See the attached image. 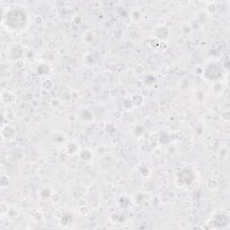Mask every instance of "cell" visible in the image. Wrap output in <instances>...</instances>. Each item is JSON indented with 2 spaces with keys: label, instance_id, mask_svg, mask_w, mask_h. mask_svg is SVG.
I'll return each mask as SVG.
<instances>
[{
  "label": "cell",
  "instance_id": "6da1fadb",
  "mask_svg": "<svg viewBox=\"0 0 230 230\" xmlns=\"http://www.w3.org/2000/svg\"><path fill=\"white\" fill-rule=\"evenodd\" d=\"M29 16L28 13L21 7L11 8L3 15L2 23L3 25L14 32H20L24 30L29 23Z\"/></svg>",
  "mask_w": 230,
  "mask_h": 230
},
{
  "label": "cell",
  "instance_id": "7a4b0ae2",
  "mask_svg": "<svg viewBox=\"0 0 230 230\" xmlns=\"http://www.w3.org/2000/svg\"><path fill=\"white\" fill-rule=\"evenodd\" d=\"M195 179V175L191 169L189 168H183L178 172L177 175V181L179 184L183 186H189L192 183V182Z\"/></svg>",
  "mask_w": 230,
  "mask_h": 230
},
{
  "label": "cell",
  "instance_id": "3957f363",
  "mask_svg": "<svg viewBox=\"0 0 230 230\" xmlns=\"http://www.w3.org/2000/svg\"><path fill=\"white\" fill-rule=\"evenodd\" d=\"M10 58L18 59L23 54V49L19 45H14L10 48Z\"/></svg>",
  "mask_w": 230,
  "mask_h": 230
},
{
  "label": "cell",
  "instance_id": "277c9868",
  "mask_svg": "<svg viewBox=\"0 0 230 230\" xmlns=\"http://www.w3.org/2000/svg\"><path fill=\"white\" fill-rule=\"evenodd\" d=\"M218 70H220L219 67L217 64H212L211 66H210V68H207L205 73L208 76V77L211 78V80H215L217 78L216 76H215V71H218Z\"/></svg>",
  "mask_w": 230,
  "mask_h": 230
},
{
  "label": "cell",
  "instance_id": "5b68a950",
  "mask_svg": "<svg viewBox=\"0 0 230 230\" xmlns=\"http://www.w3.org/2000/svg\"><path fill=\"white\" fill-rule=\"evenodd\" d=\"M7 128H8V131H6L5 126L3 127V129L6 131V133H2V136H3V138H6V139L8 138L9 139V138H12L14 137V135L16 134V131H15V129L10 127V126H7Z\"/></svg>",
  "mask_w": 230,
  "mask_h": 230
},
{
  "label": "cell",
  "instance_id": "8992f818",
  "mask_svg": "<svg viewBox=\"0 0 230 230\" xmlns=\"http://www.w3.org/2000/svg\"><path fill=\"white\" fill-rule=\"evenodd\" d=\"M80 117L82 118V120L86 121H90L93 120V114L89 110H83L80 113Z\"/></svg>",
  "mask_w": 230,
  "mask_h": 230
},
{
  "label": "cell",
  "instance_id": "52a82bcc",
  "mask_svg": "<svg viewBox=\"0 0 230 230\" xmlns=\"http://www.w3.org/2000/svg\"><path fill=\"white\" fill-rule=\"evenodd\" d=\"M80 157H81L82 160L89 161V160L92 158V153H91L90 150H88V149H83V150L80 152Z\"/></svg>",
  "mask_w": 230,
  "mask_h": 230
},
{
  "label": "cell",
  "instance_id": "ba28073f",
  "mask_svg": "<svg viewBox=\"0 0 230 230\" xmlns=\"http://www.w3.org/2000/svg\"><path fill=\"white\" fill-rule=\"evenodd\" d=\"M38 68H41V70H37L38 74L40 75H47L50 73V68L47 64H40Z\"/></svg>",
  "mask_w": 230,
  "mask_h": 230
},
{
  "label": "cell",
  "instance_id": "9c48e42d",
  "mask_svg": "<svg viewBox=\"0 0 230 230\" xmlns=\"http://www.w3.org/2000/svg\"><path fill=\"white\" fill-rule=\"evenodd\" d=\"M71 216H72V215H70V214H65V215L62 217L61 224H62V225H68V224H69V223L71 222V220H70V219L68 220V218L71 217Z\"/></svg>",
  "mask_w": 230,
  "mask_h": 230
},
{
  "label": "cell",
  "instance_id": "30bf717a",
  "mask_svg": "<svg viewBox=\"0 0 230 230\" xmlns=\"http://www.w3.org/2000/svg\"><path fill=\"white\" fill-rule=\"evenodd\" d=\"M134 131H135V135H137V136H140V135L142 134V133L145 131V129H144L143 127L138 126V127H136V128H135Z\"/></svg>",
  "mask_w": 230,
  "mask_h": 230
},
{
  "label": "cell",
  "instance_id": "8fae6325",
  "mask_svg": "<svg viewBox=\"0 0 230 230\" xmlns=\"http://www.w3.org/2000/svg\"><path fill=\"white\" fill-rule=\"evenodd\" d=\"M41 197L44 198V199H47V198H50L51 197V192L49 189H44L42 192H41Z\"/></svg>",
  "mask_w": 230,
  "mask_h": 230
}]
</instances>
